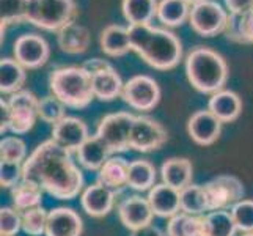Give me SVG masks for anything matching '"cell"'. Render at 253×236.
Returning a JSON list of instances; mask_svg holds the SVG:
<instances>
[{"instance_id": "6da1fadb", "label": "cell", "mask_w": 253, "mask_h": 236, "mask_svg": "<svg viewBox=\"0 0 253 236\" xmlns=\"http://www.w3.org/2000/svg\"><path fill=\"white\" fill-rule=\"evenodd\" d=\"M24 180H30L58 200H73L84 190V173L69 153L54 141L40 143L25 159Z\"/></svg>"}, {"instance_id": "7a4b0ae2", "label": "cell", "mask_w": 253, "mask_h": 236, "mask_svg": "<svg viewBox=\"0 0 253 236\" xmlns=\"http://www.w3.org/2000/svg\"><path fill=\"white\" fill-rule=\"evenodd\" d=\"M130 46L154 69L176 68L182 58V45L173 32L153 25H129Z\"/></svg>"}, {"instance_id": "3957f363", "label": "cell", "mask_w": 253, "mask_h": 236, "mask_svg": "<svg viewBox=\"0 0 253 236\" xmlns=\"http://www.w3.org/2000/svg\"><path fill=\"white\" fill-rule=\"evenodd\" d=\"M186 74L195 90L214 94L228 81V65L215 50L198 46L186 58Z\"/></svg>"}, {"instance_id": "277c9868", "label": "cell", "mask_w": 253, "mask_h": 236, "mask_svg": "<svg viewBox=\"0 0 253 236\" xmlns=\"http://www.w3.org/2000/svg\"><path fill=\"white\" fill-rule=\"evenodd\" d=\"M49 89L66 107L73 109H84L94 98L91 76L82 66H65L52 71Z\"/></svg>"}, {"instance_id": "5b68a950", "label": "cell", "mask_w": 253, "mask_h": 236, "mask_svg": "<svg viewBox=\"0 0 253 236\" xmlns=\"http://www.w3.org/2000/svg\"><path fill=\"white\" fill-rule=\"evenodd\" d=\"M76 14L74 0H24V21L44 30H62Z\"/></svg>"}, {"instance_id": "8992f818", "label": "cell", "mask_w": 253, "mask_h": 236, "mask_svg": "<svg viewBox=\"0 0 253 236\" xmlns=\"http://www.w3.org/2000/svg\"><path fill=\"white\" fill-rule=\"evenodd\" d=\"M5 102L8 110V131L16 136L29 133L40 117V99L29 90H19L10 94Z\"/></svg>"}, {"instance_id": "52a82bcc", "label": "cell", "mask_w": 253, "mask_h": 236, "mask_svg": "<svg viewBox=\"0 0 253 236\" xmlns=\"http://www.w3.org/2000/svg\"><path fill=\"white\" fill-rule=\"evenodd\" d=\"M134 120L135 115L129 112L109 113V115H106L99 121L98 129H96V136L107 145L112 154L125 153L130 150L129 139Z\"/></svg>"}, {"instance_id": "ba28073f", "label": "cell", "mask_w": 253, "mask_h": 236, "mask_svg": "<svg viewBox=\"0 0 253 236\" xmlns=\"http://www.w3.org/2000/svg\"><path fill=\"white\" fill-rule=\"evenodd\" d=\"M228 16L230 13H226L220 3L214 2V0H203L190 8L189 24L195 33L211 38L225 32Z\"/></svg>"}, {"instance_id": "9c48e42d", "label": "cell", "mask_w": 253, "mask_h": 236, "mask_svg": "<svg viewBox=\"0 0 253 236\" xmlns=\"http://www.w3.org/2000/svg\"><path fill=\"white\" fill-rule=\"evenodd\" d=\"M203 188L208 195L209 211L228 209L244 200V194H246L242 181L233 175H219L209 180Z\"/></svg>"}, {"instance_id": "30bf717a", "label": "cell", "mask_w": 253, "mask_h": 236, "mask_svg": "<svg viewBox=\"0 0 253 236\" xmlns=\"http://www.w3.org/2000/svg\"><path fill=\"white\" fill-rule=\"evenodd\" d=\"M123 99L129 107L140 112L153 110L161 101V89L158 82L150 76H134L125 84Z\"/></svg>"}, {"instance_id": "8fae6325", "label": "cell", "mask_w": 253, "mask_h": 236, "mask_svg": "<svg viewBox=\"0 0 253 236\" xmlns=\"http://www.w3.org/2000/svg\"><path fill=\"white\" fill-rule=\"evenodd\" d=\"M167 131L158 123L156 120L150 117H135L132 131H130L129 145L130 150L140 151V153H151L159 150V148L167 142Z\"/></svg>"}, {"instance_id": "7c38bea8", "label": "cell", "mask_w": 253, "mask_h": 236, "mask_svg": "<svg viewBox=\"0 0 253 236\" xmlns=\"http://www.w3.org/2000/svg\"><path fill=\"white\" fill-rule=\"evenodd\" d=\"M14 58L25 69H37L46 65L50 55L47 41L37 33H24L14 41Z\"/></svg>"}, {"instance_id": "4fadbf2b", "label": "cell", "mask_w": 253, "mask_h": 236, "mask_svg": "<svg viewBox=\"0 0 253 236\" xmlns=\"http://www.w3.org/2000/svg\"><path fill=\"white\" fill-rule=\"evenodd\" d=\"M118 217L127 230L135 232L151 225L154 213L148 198L142 195H129L118 205Z\"/></svg>"}, {"instance_id": "5bb4252c", "label": "cell", "mask_w": 253, "mask_h": 236, "mask_svg": "<svg viewBox=\"0 0 253 236\" xmlns=\"http://www.w3.org/2000/svg\"><path fill=\"white\" fill-rule=\"evenodd\" d=\"M88 139V126L76 117H65L52 128V141L69 153H77Z\"/></svg>"}, {"instance_id": "9a60e30c", "label": "cell", "mask_w": 253, "mask_h": 236, "mask_svg": "<svg viewBox=\"0 0 253 236\" xmlns=\"http://www.w3.org/2000/svg\"><path fill=\"white\" fill-rule=\"evenodd\" d=\"M222 125V121L209 109L198 110L187 121V133L197 145L208 146L220 137Z\"/></svg>"}, {"instance_id": "2e32d148", "label": "cell", "mask_w": 253, "mask_h": 236, "mask_svg": "<svg viewBox=\"0 0 253 236\" xmlns=\"http://www.w3.org/2000/svg\"><path fill=\"white\" fill-rule=\"evenodd\" d=\"M117 194L112 189L102 186L101 183H93L86 186L81 194V205L84 211L91 217L107 216L115 206Z\"/></svg>"}, {"instance_id": "e0dca14e", "label": "cell", "mask_w": 253, "mask_h": 236, "mask_svg": "<svg viewBox=\"0 0 253 236\" xmlns=\"http://www.w3.org/2000/svg\"><path fill=\"white\" fill-rule=\"evenodd\" d=\"M82 232V217L73 208L58 206L49 211L46 236H81Z\"/></svg>"}, {"instance_id": "ac0fdd59", "label": "cell", "mask_w": 253, "mask_h": 236, "mask_svg": "<svg viewBox=\"0 0 253 236\" xmlns=\"http://www.w3.org/2000/svg\"><path fill=\"white\" fill-rule=\"evenodd\" d=\"M148 202L153 209L154 216L158 217H173L181 213V194L165 183L156 185L151 190H148Z\"/></svg>"}, {"instance_id": "d6986e66", "label": "cell", "mask_w": 253, "mask_h": 236, "mask_svg": "<svg viewBox=\"0 0 253 236\" xmlns=\"http://www.w3.org/2000/svg\"><path fill=\"white\" fill-rule=\"evenodd\" d=\"M129 164L130 162H127L121 156H110L109 161L99 169L96 181L101 183L102 186L112 189L115 194H120L127 186Z\"/></svg>"}, {"instance_id": "ffe728a7", "label": "cell", "mask_w": 253, "mask_h": 236, "mask_svg": "<svg viewBox=\"0 0 253 236\" xmlns=\"http://www.w3.org/2000/svg\"><path fill=\"white\" fill-rule=\"evenodd\" d=\"M208 109L222 123H233V121H236L239 118L242 112V101L238 93L223 89L211 94V99L208 102Z\"/></svg>"}, {"instance_id": "44dd1931", "label": "cell", "mask_w": 253, "mask_h": 236, "mask_svg": "<svg viewBox=\"0 0 253 236\" xmlns=\"http://www.w3.org/2000/svg\"><path fill=\"white\" fill-rule=\"evenodd\" d=\"M91 87L94 98L110 102L123 94L125 84L117 73V69L113 66H109L99 73L91 74Z\"/></svg>"}, {"instance_id": "7402d4cb", "label": "cell", "mask_w": 253, "mask_h": 236, "mask_svg": "<svg viewBox=\"0 0 253 236\" xmlns=\"http://www.w3.org/2000/svg\"><path fill=\"white\" fill-rule=\"evenodd\" d=\"M162 183L169 185L178 190H182L192 185L194 177V167L187 157H170L161 167Z\"/></svg>"}, {"instance_id": "603a6c76", "label": "cell", "mask_w": 253, "mask_h": 236, "mask_svg": "<svg viewBox=\"0 0 253 236\" xmlns=\"http://www.w3.org/2000/svg\"><path fill=\"white\" fill-rule=\"evenodd\" d=\"M58 46L66 54H82L90 46V32L79 22H69L57 32Z\"/></svg>"}, {"instance_id": "cb8c5ba5", "label": "cell", "mask_w": 253, "mask_h": 236, "mask_svg": "<svg viewBox=\"0 0 253 236\" xmlns=\"http://www.w3.org/2000/svg\"><path fill=\"white\" fill-rule=\"evenodd\" d=\"M76 154L82 167L86 170H93V172H99L102 165L109 161V157L113 156L107 148V145L96 134L90 136L88 141L77 150Z\"/></svg>"}, {"instance_id": "d4e9b609", "label": "cell", "mask_w": 253, "mask_h": 236, "mask_svg": "<svg viewBox=\"0 0 253 236\" xmlns=\"http://www.w3.org/2000/svg\"><path fill=\"white\" fill-rule=\"evenodd\" d=\"M101 49L109 57H121L127 54L129 50H132L129 27L117 24L107 25L101 33Z\"/></svg>"}, {"instance_id": "484cf974", "label": "cell", "mask_w": 253, "mask_h": 236, "mask_svg": "<svg viewBox=\"0 0 253 236\" xmlns=\"http://www.w3.org/2000/svg\"><path fill=\"white\" fill-rule=\"evenodd\" d=\"M158 0H123L121 10L129 25H150L158 17Z\"/></svg>"}, {"instance_id": "4316f807", "label": "cell", "mask_w": 253, "mask_h": 236, "mask_svg": "<svg viewBox=\"0 0 253 236\" xmlns=\"http://www.w3.org/2000/svg\"><path fill=\"white\" fill-rule=\"evenodd\" d=\"M156 178H158V172L150 161L135 159L129 164L127 188L137 192L151 190L156 186Z\"/></svg>"}, {"instance_id": "83f0119b", "label": "cell", "mask_w": 253, "mask_h": 236, "mask_svg": "<svg viewBox=\"0 0 253 236\" xmlns=\"http://www.w3.org/2000/svg\"><path fill=\"white\" fill-rule=\"evenodd\" d=\"M42 188L30 180H22L19 185L11 189L13 206L17 211H29L32 208L41 206L42 202Z\"/></svg>"}, {"instance_id": "f1b7e54d", "label": "cell", "mask_w": 253, "mask_h": 236, "mask_svg": "<svg viewBox=\"0 0 253 236\" xmlns=\"http://www.w3.org/2000/svg\"><path fill=\"white\" fill-rule=\"evenodd\" d=\"M25 82V68L16 58H2L0 62V92L13 94L22 90Z\"/></svg>"}, {"instance_id": "f546056e", "label": "cell", "mask_w": 253, "mask_h": 236, "mask_svg": "<svg viewBox=\"0 0 253 236\" xmlns=\"http://www.w3.org/2000/svg\"><path fill=\"white\" fill-rule=\"evenodd\" d=\"M226 38L241 45H253V10L228 16V24L223 32Z\"/></svg>"}, {"instance_id": "4dcf8cb0", "label": "cell", "mask_w": 253, "mask_h": 236, "mask_svg": "<svg viewBox=\"0 0 253 236\" xmlns=\"http://www.w3.org/2000/svg\"><path fill=\"white\" fill-rule=\"evenodd\" d=\"M167 236H205L203 216H194L187 213H178L169 219Z\"/></svg>"}, {"instance_id": "1f68e13d", "label": "cell", "mask_w": 253, "mask_h": 236, "mask_svg": "<svg viewBox=\"0 0 253 236\" xmlns=\"http://www.w3.org/2000/svg\"><path fill=\"white\" fill-rule=\"evenodd\" d=\"M205 236H236L238 227L228 209L209 211L203 216Z\"/></svg>"}, {"instance_id": "d6a6232c", "label": "cell", "mask_w": 253, "mask_h": 236, "mask_svg": "<svg viewBox=\"0 0 253 236\" xmlns=\"http://www.w3.org/2000/svg\"><path fill=\"white\" fill-rule=\"evenodd\" d=\"M190 5L184 0H161L158 6V19L167 27H179L189 19Z\"/></svg>"}, {"instance_id": "836d02e7", "label": "cell", "mask_w": 253, "mask_h": 236, "mask_svg": "<svg viewBox=\"0 0 253 236\" xmlns=\"http://www.w3.org/2000/svg\"><path fill=\"white\" fill-rule=\"evenodd\" d=\"M181 194V211L194 216H202L206 211L209 213L208 206V195L203 186L200 185H189L182 190Z\"/></svg>"}, {"instance_id": "e575fe53", "label": "cell", "mask_w": 253, "mask_h": 236, "mask_svg": "<svg viewBox=\"0 0 253 236\" xmlns=\"http://www.w3.org/2000/svg\"><path fill=\"white\" fill-rule=\"evenodd\" d=\"M49 213L42 206L32 208L22 213V232L29 236H42L46 235Z\"/></svg>"}, {"instance_id": "d590c367", "label": "cell", "mask_w": 253, "mask_h": 236, "mask_svg": "<svg viewBox=\"0 0 253 236\" xmlns=\"http://www.w3.org/2000/svg\"><path fill=\"white\" fill-rule=\"evenodd\" d=\"M27 159V145L17 136L3 137L0 142V161L24 164Z\"/></svg>"}, {"instance_id": "8d00e7d4", "label": "cell", "mask_w": 253, "mask_h": 236, "mask_svg": "<svg viewBox=\"0 0 253 236\" xmlns=\"http://www.w3.org/2000/svg\"><path fill=\"white\" fill-rule=\"evenodd\" d=\"M65 107L66 106L57 98V96L49 94V96H44V98L40 99L38 115L42 121H46V123L54 126L60 120H63L66 117Z\"/></svg>"}, {"instance_id": "74e56055", "label": "cell", "mask_w": 253, "mask_h": 236, "mask_svg": "<svg viewBox=\"0 0 253 236\" xmlns=\"http://www.w3.org/2000/svg\"><path fill=\"white\" fill-rule=\"evenodd\" d=\"M230 213L238 227V232L252 233L253 232V200H241L230 208Z\"/></svg>"}, {"instance_id": "f35d334b", "label": "cell", "mask_w": 253, "mask_h": 236, "mask_svg": "<svg viewBox=\"0 0 253 236\" xmlns=\"http://www.w3.org/2000/svg\"><path fill=\"white\" fill-rule=\"evenodd\" d=\"M22 230V213L14 206H5L0 209V235L16 236Z\"/></svg>"}, {"instance_id": "ab89813d", "label": "cell", "mask_w": 253, "mask_h": 236, "mask_svg": "<svg viewBox=\"0 0 253 236\" xmlns=\"http://www.w3.org/2000/svg\"><path fill=\"white\" fill-rule=\"evenodd\" d=\"M24 164L2 161L0 162V185L2 188L13 189L24 180Z\"/></svg>"}, {"instance_id": "60d3db41", "label": "cell", "mask_w": 253, "mask_h": 236, "mask_svg": "<svg viewBox=\"0 0 253 236\" xmlns=\"http://www.w3.org/2000/svg\"><path fill=\"white\" fill-rule=\"evenodd\" d=\"M225 5L231 14L246 13L253 10V0H225Z\"/></svg>"}, {"instance_id": "b9f144b4", "label": "cell", "mask_w": 253, "mask_h": 236, "mask_svg": "<svg viewBox=\"0 0 253 236\" xmlns=\"http://www.w3.org/2000/svg\"><path fill=\"white\" fill-rule=\"evenodd\" d=\"M109 66H112V65L109 62H106V60H102V58H90V60H86V62L82 65V68L90 76L99 73V71H102V69H106Z\"/></svg>"}, {"instance_id": "7bdbcfd3", "label": "cell", "mask_w": 253, "mask_h": 236, "mask_svg": "<svg viewBox=\"0 0 253 236\" xmlns=\"http://www.w3.org/2000/svg\"><path fill=\"white\" fill-rule=\"evenodd\" d=\"M130 236H167V232H162L159 227L156 225H148V227H143L140 230H135L132 232Z\"/></svg>"}, {"instance_id": "ee69618b", "label": "cell", "mask_w": 253, "mask_h": 236, "mask_svg": "<svg viewBox=\"0 0 253 236\" xmlns=\"http://www.w3.org/2000/svg\"><path fill=\"white\" fill-rule=\"evenodd\" d=\"M186 3H189L190 6H194V5H197V3H200V2H203V0H184Z\"/></svg>"}, {"instance_id": "f6af8a7d", "label": "cell", "mask_w": 253, "mask_h": 236, "mask_svg": "<svg viewBox=\"0 0 253 236\" xmlns=\"http://www.w3.org/2000/svg\"><path fill=\"white\" fill-rule=\"evenodd\" d=\"M242 236H253V232H252V233H244Z\"/></svg>"}]
</instances>
